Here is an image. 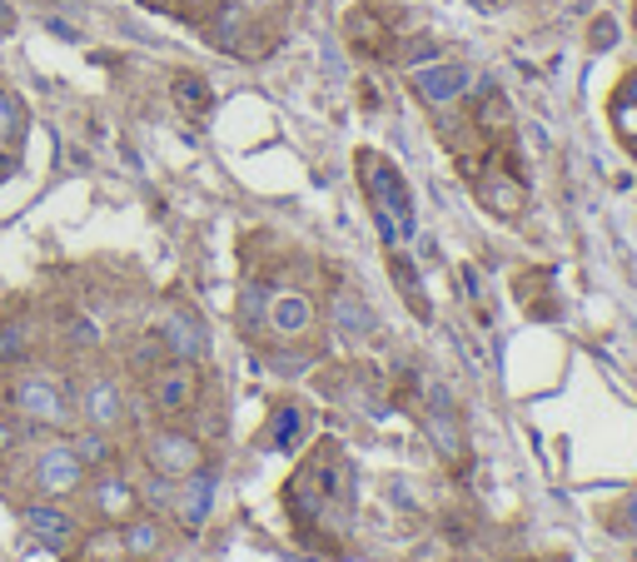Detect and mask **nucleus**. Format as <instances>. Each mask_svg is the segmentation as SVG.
Instances as JSON below:
<instances>
[{
    "label": "nucleus",
    "instance_id": "obj_12",
    "mask_svg": "<svg viewBox=\"0 0 637 562\" xmlns=\"http://www.w3.org/2000/svg\"><path fill=\"white\" fill-rule=\"evenodd\" d=\"M75 413L85 428L115 433L119 423H125V389H119L115 379H105V373H95V379H85L75 389Z\"/></svg>",
    "mask_w": 637,
    "mask_h": 562
},
{
    "label": "nucleus",
    "instance_id": "obj_17",
    "mask_svg": "<svg viewBox=\"0 0 637 562\" xmlns=\"http://www.w3.org/2000/svg\"><path fill=\"white\" fill-rule=\"evenodd\" d=\"M468 120H473V130L483 135V140H508V135H513V105H508V95L498 91V85H473V110H468Z\"/></svg>",
    "mask_w": 637,
    "mask_h": 562
},
{
    "label": "nucleus",
    "instance_id": "obj_15",
    "mask_svg": "<svg viewBox=\"0 0 637 562\" xmlns=\"http://www.w3.org/2000/svg\"><path fill=\"white\" fill-rule=\"evenodd\" d=\"M304 433H309V409H304V403H294V399H284V403L269 409L264 428H259V448H264V453H294Z\"/></svg>",
    "mask_w": 637,
    "mask_h": 562
},
{
    "label": "nucleus",
    "instance_id": "obj_25",
    "mask_svg": "<svg viewBox=\"0 0 637 562\" xmlns=\"http://www.w3.org/2000/svg\"><path fill=\"white\" fill-rule=\"evenodd\" d=\"M25 130H30L25 100L0 85V150H20V145H25Z\"/></svg>",
    "mask_w": 637,
    "mask_h": 562
},
{
    "label": "nucleus",
    "instance_id": "obj_2",
    "mask_svg": "<svg viewBox=\"0 0 637 562\" xmlns=\"http://www.w3.org/2000/svg\"><path fill=\"white\" fill-rule=\"evenodd\" d=\"M358 184H364L368 214H374L384 244L388 250H404L418 230V214H414V190L398 174V165L378 150H358Z\"/></svg>",
    "mask_w": 637,
    "mask_h": 562
},
{
    "label": "nucleus",
    "instance_id": "obj_10",
    "mask_svg": "<svg viewBox=\"0 0 637 562\" xmlns=\"http://www.w3.org/2000/svg\"><path fill=\"white\" fill-rule=\"evenodd\" d=\"M344 41L358 61L398 65V31L378 15V6H348L344 11Z\"/></svg>",
    "mask_w": 637,
    "mask_h": 562
},
{
    "label": "nucleus",
    "instance_id": "obj_22",
    "mask_svg": "<svg viewBox=\"0 0 637 562\" xmlns=\"http://www.w3.org/2000/svg\"><path fill=\"white\" fill-rule=\"evenodd\" d=\"M169 100H175V110L189 115V120H205V115L215 110V91H209V81L195 71H179L175 81H169Z\"/></svg>",
    "mask_w": 637,
    "mask_h": 562
},
{
    "label": "nucleus",
    "instance_id": "obj_5",
    "mask_svg": "<svg viewBox=\"0 0 637 562\" xmlns=\"http://www.w3.org/2000/svg\"><path fill=\"white\" fill-rule=\"evenodd\" d=\"M149 403H155L159 418L179 423L189 413H199L205 403V373L195 359H165L149 369Z\"/></svg>",
    "mask_w": 637,
    "mask_h": 562
},
{
    "label": "nucleus",
    "instance_id": "obj_13",
    "mask_svg": "<svg viewBox=\"0 0 637 562\" xmlns=\"http://www.w3.org/2000/svg\"><path fill=\"white\" fill-rule=\"evenodd\" d=\"M209 508H215V468H195L189 478L169 483V512L185 532H199L209 522Z\"/></svg>",
    "mask_w": 637,
    "mask_h": 562
},
{
    "label": "nucleus",
    "instance_id": "obj_29",
    "mask_svg": "<svg viewBox=\"0 0 637 562\" xmlns=\"http://www.w3.org/2000/svg\"><path fill=\"white\" fill-rule=\"evenodd\" d=\"M20 448V428L10 418H0V458H6V453H15Z\"/></svg>",
    "mask_w": 637,
    "mask_h": 562
},
{
    "label": "nucleus",
    "instance_id": "obj_26",
    "mask_svg": "<svg viewBox=\"0 0 637 562\" xmlns=\"http://www.w3.org/2000/svg\"><path fill=\"white\" fill-rule=\"evenodd\" d=\"M70 448L80 453V463H85L90 473L115 468V443H109V433H105V428H80L75 438H70Z\"/></svg>",
    "mask_w": 637,
    "mask_h": 562
},
{
    "label": "nucleus",
    "instance_id": "obj_28",
    "mask_svg": "<svg viewBox=\"0 0 637 562\" xmlns=\"http://www.w3.org/2000/svg\"><path fill=\"white\" fill-rule=\"evenodd\" d=\"M613 41H617V21L613 15H597L593 31H587V45H593V51H613Z\"/></svg>",
    "mask_w": 637,
    "mask_h": 562
},
{
    "label": "nucleus",
    "instance_id": "obj_27",
    "mask_svg": "<svg viewBox=\"0 0 637 562\" xmlns=\"http://www.w3.org/2000/svg\"><path fill=\"white\" fill-rule=\"evenodd\" d=\"M30 353V333L20 319H0V363H20Z\"/></svg>",
    "mask_w": 637,
    "mask_h": 562
},
{
    "label": "nucleus",
    "instance_id": "obj_21",
    "mask_svg": "<svg viewBox=\"0 0 637 562\" xmlns=\"http://www.w3.org/2000/svg\"><path fill=\"white\" fill-rule=\"evenodd\" d=\"M328 314H334L338 333H348V339H374V333H378L374 309H368V299H364V294H354V289H334Z\"/></svg>",
    "mask_w": 637,
    "mask_h": 562
},
{
    "label": "nucleus",
    "instance_id": "obj_9",
    "mask_svg": "<svg viewBox=\"0 0 637 562\" xmlns=\"http://www.w3.org/2000/svg\"><path fill=\"white\" fill-rule=\"evenodd\" d=\"M85 483H90V468L80 463V453L70 448L65 438L45 443V448L35 453V463H30V488H35V498H75Z\"/></svg>",
    "mask_w": 637,
    "mask_h": 562
},
{
    "label": "nucleus",
    "instance_id": "obj_7",
    "mask_svg": "<svg viewBox=\"0 0 637 562\" xmlns=\"http://www.w3.org/2000/svg\"><path fill=\"white\" fill-rule=\"evenodd\" d=\"M205 463H209L205 443H199L189 428H179V423H169V428H155V433L145 438V468L155 473V478H165V483L189 478V473L205 468Z\"/></svg>",
    "mask_w": 637,
    "mask_h": 562
},
{
    "label": "nucleus",
    "instance_id": "obj_32",
    "mask_svg": "<svg viewBox=\"0 0 637 562\" xmlns=\"http://www.w3.org/2000/svg\"><path fill=\"white\" fill-rule=\"evenodd\" d=\"M139 6H149V11H175L179 0H139Z\"/></svg>",
    "mask_w": 637,
    "mask_h": 562
},
{
    "label": "nucleus",
    "instance_id": "obj_31",
    "mask_svg": "<svg viewBox=\"0 0 637 562\" xmlns=\"http://www.w3.org/2000/svg\"><path fill=\"white\" fill-rule=\"evenodd\" d=\"M15 31V11H10V0H0V35Z\"/></svg>",
    "mask_w": 637,
    "mask_h": 562
},
{
    "label": "nucleus",
    "instance_id": "obj_23",
    "mask_svg": "<svg viewBox=\"0 0 637 562\" xmlns=\"http://www.w3.org/2000/svg\"><path fill=\"white\" fill-rule=\"evenodd\" d=\"M388 279H394V289L404 294L408 314H414L418 324H428V319H434V309H428V294H424V284H418L414 264H408V259H404V254H398V250H388Z\"/></svg>",
    "mask_w": 637,
    "mask_h": 562
},
{
    "label": "nucleus",
    "instance_id": "obj_24",
    "mask_svg": "<svg viewBox=\"0 0 637 562\" xmlns=\"http://www.w3.org/2000/svg\"><path fill=\"white\" fill-rule=\"evenodd\" d=\"M518 304H523L533 319H557V299H553V279L547 274H537V269H528V274H518Z\"/></svg>",
    "mask_w": 637,
    "mask_h": 562
},
{
    "label": "nucleus",
    "instance_id": "obj_18",
    "mask_svg": "<svg viewBox=\"0 0 637 562\" xmlns=\"http://www.w3.org/2000/svg\"><path fill=\"white\" fill-rule=\"evenodd\" d=\"M424 433H428V443L438 448V458L453 463V473L468 468V438H463V423H458L453 413H448V409H428L424 413Z\"/></svg>",
    "mask_w": 637,
    "mask_h": 562
},
{
    "label": "nucleus",
    "instance_id": "obj_33",
    "mask_svg": "<svg viewBox=\"0 0 637 562\" xmlns=\"http://www.w3.org/2000/svg\"><path fill=\"white\" fill-rule=\"evenodd\" d=\"M633 31H637V0H633Z\"/></svg>",
    "mask_w": 637,
    "mask_h": 562
},
{
    "label": "nucleus",
    "instance_id": "obj_1",
    "mask_svg": "<svg viewBox=\"0 0 637 562\" xmlns=\"http://www.w3.org/2000/svg\"><path fill=\"white\" fill-rule=\"evenodd\" d=\"M284 508L299 538L324 552H338V542L348 538V522H354V473H348L338 443H314V453L289 473Z\"/></svg>",
    "mask_w": 637,
    "mask_h": 562
},
{
    "label": "nucleus",
    "instance_id": "obj_8",
    "mask_svg": "<svg viewBox=\"0 0 637 562\" xmlns=\"http://www.w3.org/2000/svg\"><path fill=\"white\" fill-rule=\"evenodd\" d=\"M259 324H264L269 339L299 343L318 329V309H314V299L299 289H264L259 294Z\"/></svg>",
    "mask_w": 637,
    "mask_h": 562
},
{
    "label": "nucleus",
    "instance_id": "obj_30",
    "mask_svg": "<svg viewBox=\"0 0 637 562\" xmlns=\"http://www.w3.org/2000/svg\"><path fill=\"white\" fill-rule=\"evenodd\" d=\"M613 528L617 532H637V492L623 502V518H613Z\"/></svg>",
    "mask_w": 637,
    "mask_h": 562
},
{
    "label": "nucleus",
    "instance_id": "obj_14",
    "mask_svg": "<svg viewBox=\"0 0 637 562\" xmlns=\"http://www.w3.org/2000/svg\"><path fill=\"white\" fill-rule=\"evenodd\" d=\"M155 343L169 353V359H205V349H209V333H205V324L195 319V309H185V304H169L165 314H159V333H155Z\"/></svg>",
    "mask_w": 637,
    "mask_h": 562
},
{
    "label": "nucleus",
    "instance_id": "obj_4",
    "mask_svg": "<svg viewBox=\"0 0 637 562\" xmlns=\"http://www.w3.org/2000/svg\"><path fill=\"white\" fill-rule=\"evenodd\" d=\"M6 409L30 428H65L75 418V393L50 369H20L6 383Z\"/></svg>",
    "mask_w": 637,
    "mask_h": 562
},
{
    "label": "nucleus",
    "instance_id": "obj_16",
    "mask_svg": "<svg viewBox=\"0 0 637 562\" xmlns=\"http://www.w3.org/2000/svg\"><path fill=\"white\" fill-rule=\"evenodd\" d=\"M145 508V502H139V483H129L125 473H115V468H100V478H95V512L105 522H129L135 518V512Z\"/></svg>",
    "mask_w": 637,
    "mask_h": 562
},
{
    "label": "nucleus",
    "instance_id": "obj_6",
    "mask_svg": "<svg viewBox=\"0 0 637 562\" xmlns=\"http://www.w3.org/2000/svg\"><path fill=\"white\" fill-rule=\"evenodd\" d=\"M478 75L468 71L463 61H424L408 71V91H414L418 105H428L434 115L453 110V105H463L468 95H473Z\"/></svg>",
    "mask_w": 637,
    "mask_h": 562
},
{
    "label": "nucleus",
    "instance_id": "obj_19",
    "mask_svg": "<svg viewBox=\"0 0 637 562\" xmlns=\"http://www.w3.org/2000/svg\"><path fill=\"white\" fill-rule=\"evenodd\" d=\"M607 120H613V135L623 140V150L637 160V65L617 81L613 100H607Z\"/></svg>",
    "mask_w": 637,
    "mask_h": 562
},
{
    "label": "nucleus",
    "instance_id": "obj_3",
    "mask_svg": "<svg viewBox=\"0 0 637 562\" xmlns=\"http://www.w3.org/2000/svg\"><path fill=\"white\" fill-rule=\"evenodd\" d=\"M473 200L483 204L493 220H523L528 214V174H523V160L513 150V135L508 140H488L483 150V165H478L473 180Z\"/></svg>",
    "mask_w": 637,
    "mask_h": 562
},
{
    "label": "nucleus",
    "instance_id": "obj_11",
    "mask_svg": "<svg viewBox=\"0 0 637 562\" xmlns=\"http://www.w3.org/2000/svg\"><path fill=\"white\" fill-rule=\"evenodd\" d=\"M20 528L40 542V548H75L80 542V522L70 508H60V498H30L20 508Z\"/></svg>",
    "mask_w": 637,
    "mask_h": 562
},
{
    "label": "nucleus",
    "instance_id": "obj_20",
    "mask_svg": "<svg viewBox=\"0 0 637 562\" xmlns=\"http://www.w3.org/2000/svg\"><path fill=\"white\" fill-rule=\"evenodd\" d=\"M165 542H169L165 522L149 518V512H135L129 522H119V548H125L135 562H155L159 552H165Z\"/></svg>",
    "mask_w": 637,
    "mask_h": 562
}]
</instances>
